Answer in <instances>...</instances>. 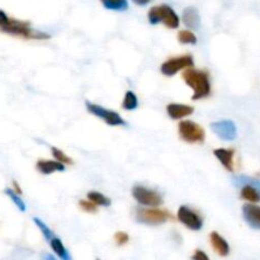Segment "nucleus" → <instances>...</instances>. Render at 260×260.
Returning <instances> with one entry per match:
<instances>
[{
	"label": "nucleus",
	"instance_id": "nucleus-17",
	"mask_svg": "<svg viewBox=\"0 0 260 260\" xmlns=\"http://www.w3.org/2000/svg\"><path fill=\"white\" fill-rule=\"evenodd\" d=\"M210 241L212 248L220 256H228L230 254V245L217 231H212L210 234Z\"/></svg>",
	"mask_w": 260,
	"mask_h": 260
},
{
	"label": "nucleus",
	"instance_id": "nucleus-4",
	"mask_svg": "<svg viewBox=\"0 0 260 260\" xmlns=\"http://www.w3.org/2000/svg\"><path fill=\"white\" fill-rule=\"evenodd\" d=\"M137 222L149 226H157L161 223L173 220V216L167 210H161L157 207H140L136 210Z\"/></svg>",
	"mask_w": 260,
	"mask_h": 260
},
{
	"label": "nucleus",
	"instance_id": "nucleus-5",
	"mask_svg": "<svg viewBox=\"0 0 260 260\" xmlns=\"http://www.w3.org/2000/svg\"><path fill=\"white\" fill-rule=\"evenodd\" d=\"M234 184L240 188V197L248 203L260 202V180L246 175L234 178Z\"/></svg>",
	"mask_w": 260,
	"mask_h": 260
},
{
	"label": "nucleus",
	"instance_id": "nucleus-15",
	"mask_svg": "<svg viewBox=\"0 0 260 260\" xmlns=\"http://www.w3.org/2000/svg\"><path fill=\"white\" fill-rule=\"evenodd\" d=\"M36 169L43 175H50L56 172H65V164L57 161V160H38L36 164Z\"/></svg>",
	"mask_w": 260,
	"mask_h": 260
},
{
	"label": "nucleus",
	"instance_id": "nucleus-19",
	"mask_svg": "<svg viewBox=\"0 0 260 260\" xmlns=\"http://www.w3.org/2000/svg\"><path fill=\"white\" fill-rule=\"evenodd\" d=\"M86 198L91 201L95 206H99V207H109L111 206V200L107 196H104L103 193H99L96 190H90L86 194Z\"/></svg>",
	"mask_w": 260,
	"mask_h": 260
},
{
	"label": "nucleus",
	"instance_id": "nucleus-25",
	"mask_svg": "<svg viewBox=\"0 0 260 260\" xmlns=\"http://www.w3.org/2000/svg\"><path fill=\"white\" fill-rule=\"evenodd\" d=\"M51 152H52V156L55 157V160H57V161L62 162V164H65V165L74 164L73 159H71V157H69L68 155L62 151V150L57 149V147H51Z\"/></svg>",
	"mask_w": 260,
	"mask_h": 260
},
{
	"label": "nucleus",
	"instance_id": "nucleus-12",
	"mask_svg": "<svg viewBox=\"0 0 260 260\" xmlns=\"http://www.w3.org/2000/svg\"><path fill=\"white\" fill-rule=\"evenodd\" d=\"M243 217L254 230H260V206L256 203H246L243 206Z\"/></svg>",
	"mask_w": 260,
	"mask_h": 260
},
{
	"label": "nucleus",
	"instance_id": "nucleus-14",
	"mask_svg": "<svg viewBox=\"0 0 260 260\" xmlns=\"http://www.w3.org/2000/svg\"><path fill=\"white\" fill-rule=\"evenodd\" d=\"M213 155L217 157L218 161L222 164V167L225 168L229 172H234L235 170V150L234 149H216L213 151Z\"/></svg>",
	"mask_w": 260,
	"mask_h": 260
},
{
	"label": "nucleus",
	"instance_id": "nucleus-8",
	"mask_svg": "<svg viewBox=\"0 0 260 260\" xmlns=\"http://www.w3.org/2000/svg\"><path fill=\"white\" fill-rule=\"evenodd\" d=\"M85 107L88 109L89 113H91L93 116H95L96 118L102 119L103 122H106L109 126H126V121L121 117V114H118L117 112L111 111V109H107L104 107L99 106V104L90 103V102H85Z\"/></svg>",
	"mask_w": 260,
	"mask_h": 260
},
{
	"label": "nucleus",
	"instance_id": "nucleus-10",
	"mask_svg": "<svg viewBox=\"0 0 260 260\" xmlns=\"http://www.w3.org/2000/svg\"><path fill=\"white\" fill-rule=\"evenodd\" d=\"M177 217L179 222H182L185 228L192 231H200L203 228L202 216L188 206H180L178 208Z\"/></svg>",
	"mask_w": 260,
	"mask_h": 260
},
{
	"label": "nucleus",
	"instance_id": "nucleus-13",
	"mask_svg": "<svg viewBox=\"0 0 260 260\" xmlns=\"http://www.w3.org/2000/svg\"><path fill=\"white\" fill-rule=\"evenodd\" d=\"M194 108L188 104H182V103H170L167 106V113L168 116L172 119H183L185 117H189L190 114H193Z\"/></svg>",
	"mask_w": 260,
	"mask_h": 260
},
{
	"label": "nucleus",
	"instance_id": "nucleus-16",
	"mask_svg": "<svg viewBox=\"0 0 260 260\" xmlns=\"http://www.w3.org/2000/svg\"><path fill=\"white\" fill-rule=\"evenodd\" d=\"M182 20L185 27L190 28V29H198L201 27L200 13L194 7H188L183 10Z\"/></svg>",
	"mask_w": 260,
	"mask_h": 260
},
{
	"label": "nucleus",
	"instance_id": "nucleus-26",
	"mask_svg": "<svg viewBox=\"0 0 260 260\" xmlns=\"http://www.w3.org/2000/svg\"><path fill=\"white\" fill-rule=\"evenodd\" d=\"M79 207L86 213H95L98 206H95L91 201H89L88 198H86V200H81L80 202H79Z\"/></svg>",
	"mask_w": 260,
	"mask_h": 260
},
{
	"label": "nucleus",
	"instance_id": "nucleus-6",
	"mask_svg": "<svg viewBox=\"0 0 260 260\" xmlns=\"http://www.w3.org/2000/svg\"><path fill=\"white\" fill-rule=\"evenodd\" d=\"M178 134L180 139L187 144H202L206 139L205 128L193 121L179 122Z\"/></svg>",
	"mask_w": 260,
	"mask_h": 260
},
{
	"label": "nucleus",
	"instance_id": "nucleus-23",
	"mask_svg": "<svg viewBox=\"0 0 260 260\" xmlns=\"http://www.w3.org/2000/svg\"><path fill=\"white\" fill-rule=\"evenodd\" d=\"M4 193L8 196V197L10 198V200L13 201V203H14V205L17 206L18 210H19L20 212H25V210H27V207H25L24 201H23L22 198L19 197V194H18V193L15 192V190L9 189V188H7V189L4 190Z\"/></svg>",
	"mask_w": 260,
	"mask_h": 260
},
{
	"label": "nucleus",
	"instance_id": "nucleus-1",
	"mask_svg": "<svg viewBox=\"0 0 260 260\" xmlns=\"http://www.w3.org/2000/svg\"><path fill=\"white\" fill-rule=\"evenodd\" d=\"M0 32L14 37H22L25 40H48L50 35L45 32L33 29L32 25L27 20H19L9 17L5 12L0 10Z\"/></svg>",
	"mask_w": 260,
	"mask_h": 260
},
{
	"label": "nucleus",
	"instance_id": "nucleus-18",
	"mask_svg": "<svg viewBox=\"0 0 260 260\" xmlns=\"http://www.w3.org/2000/svg\"><path fill=\"white\" fill-rule=\"evenodd\" d=\"M48 243H50L51 248H52V250L55 251L56 255H57L61 260H73V258H71V255H70V253L68 251V249L65 248L63 243L60 240V239L57 238V236H56V235L53 236V238L51 239Z\"/></svg>",
	"mask_w": 260,
	"mask_h": 260
},
{
	"label": "nucleus",
	"instance_id": "nucleus-22",
	"mask_svg": "<svg viewBox=\"0 0 260 260\" xmlns=\"http://www.w3.org/2000/svg\"><path fill=\"white\" fill-rule=\"evenodd\" d=\"M178 41L182 45H196L197 43V36L192 30L183 29L178 32Z\"/></svg>",
	"mask_w": 260,
	"mask_h": 260
},
{
	"label": "nucleus",
	"instance_id": "nucleus-24",
	"mask_svg": "<svg viewBox=\"0 0 260 260\" xmlns=\"http://www.w3.org/2000/svg\"><path fill=\"white\" fill-rule=\"evenodd\" d=\"M33 222H35L36 226H37V228L40 229V231H41V233H42V235L45 236V239L47 241H50L51 239H52L53 236H55V234L52 233V230H51V229L48 228V226L46 225V223L43 222V221L41 220V218L35 217V218H33Z\"/></svg>",
	"mask_w": 260,
	"mask_h": 260
},
{
	"label": "nucleus",
	"instance_id": "nucleus-27",
	"mask_svg": "<svg viewBox=\"0 0 260 260\" xmlns=\"http://www.w3.org/2000/svg\"><path fill=\"white\" fill-rule=\"evenodd\" d=\"M114 241H116V244L118 246L126 245V244L129 241L128 234L124 233V231H118V233L114 234Z\"/></svg>",
	"mask_w": 260,
	"mask_h": 260
},
{
	"label": "nucleus",
	"instance_id": "nucleus-32",
	"mask_svg": "<svg viewBox=\"0 0 260 260\" xmlns=\"http://www.w3.org/2000/svg\"><path fill=\"white\" fill-rule=\"evenodd\" d=\"M96 260H99V259H96Z\"/></svg>",
	"mask_w": 260,
	"mask_h": 260
},
{
	"label": "nucleus",
	"instance_id": "nucleus-2",
	"mask_svg": "<svg viewBox=\"0 0 260 260\" xmlns=\"http://www.w3.org/2000/svg\"><path fill=\"white\" fill-rule=\"evenodd\" d=\"M182 76L184 83L193 90V101H200V99L208 98L211 95L212 85H211V78L208 71L188 68L183 71Z\"/></svg>",
	"mask_w": 260,
	"mask_h": 260
},
{
	"label": "nucleus",
	"instance_id": "nucleus-9",
	"mask_svg": "<svg viewBox=\"0 0 260 260\" xmlns=\"http://www.w3.org/2000/svg\"><path fill=\"white\" fill-rule=\"evenodd\" d=\"M132 197L144 207H159L162 203V197L159 192L144 185H135L132 188Z\"/></svg>",
	"mask_w": 260,
	"mask_h": 260
},
{
	"label": "nucleus",
	"instance_id": "nucleus-30",
	"mask_svg": "<svg viewBox=\"0 0 260 260\" xmlns=\"http://www.w3.org/2000/svg\"><path fill=\"white\" fill-rule=\"evenodd\" d=\"M42 260H57V259H56L53 255H51V254L43 253L42 254Z\"/></svg>",
	"mask_w": 260,
	"mask_h": 260
},
{
	"label": "nucleus",
	"instance_id": "nucleus-7",
	"mask_svg": "<svg viewBox=\"0 0 260 260\" xmlns=\"http://www.w3.org/2000/svg\"><path fill=\"white\" fill-rule=\"evenodd\" d=\"M194 61L190 55H180L175 56V57L168 58L167 61L161 63L160 66V71L167 78H172V76L177 75L179 71H184L185 69L193 68Z\"/></svg>",
	"mask_w": 260,
	"mask_h": 260
},
{
	"label": "nucleus",
	"instance_id": "nucleus-20",
	"mask_svg": "<svg viewBox=\"0 0 260 260\" xmlns=\"http://www.w3.org/2000/svg\"><path fill=\"white\" fill-rule=\"evenodd\" d=\"M101 3L106 9L114 10V12H124L128 9L127 0H101Z\"/></svg>",
	"mask_w": 260,
	"mask_h": 260
},
{
	"label": "nucleus",
	"instance_id": "nucleus-11",
	"mask_svg": "<svg viewBox=\"0 0 260 260\" xmlns=\"http://www.w3.org/2000/svg\"><path fill=\"white\" fill-rule=\"evenodd\" d=\"M211 128L221 140H225V141H233L238 137V127L231 119L213 122L211 123Z\"/></svg>",
	"mask_w": 260,
	"mask_h": 260
},
{
	"label": "nucleus",
	"instance_id": "nucleus-3",
	"mask_svg": "<svg viewBox=\"0 0 260 260\" xmlns=\"http://www.w3.org/2000/svg\"><path fill=\"white\" fill-rule=\"evenodd\" d=\"M147 19H149L150 24L155 25L162 23L165 27L170 28V29H175L180 24V19L175 10L167 4L152 7L147 13Z\"/></svg>",
	"mask_w": 260,
	"mask_h": 260
},
{
	"label": "nucleus",
	"instance_id": "nucleus-21",
	"mask_svg": "<svg viewBox=\"0 0 260 260\" xmlns=\"http://www.w3.org/2000/svg\"><path fill=\"white\" fill-rule=\"evenodd\" d=\"M139 107V98L132 90L126 91L124 94L123 102H122V108L124 111H135Z\"/></svg>",
	"mask_w": 260,
	"mask_h": 260
},
{
	"label": "nucleus",
	"instance_id": "nucleus-29",
	"mask_svg": "<svg viewBox=\"0 0 260 260\" xmlns=\"http://www.w3.org/2000/svg\"><path fill=\"white\" fill-rule=\"evenodd\" d=\"M132 2H134L136 5H141V7H144V5L149 4L151 0H132Z\"/></svg>",
	"mask_w": 260,
	"mask_h": 260
},
{
	"label": "nucleus",
	"instance_id": "nucleus-28",
	"mask_svg": "<svg viewBox=\"0 0 260 260\" xmlns=\"http://www.w3.org/2000/svg\"><path fill=\"white\" fill-rule=\"evenodd\" d=\"M192 260H211V259L205 251L201 250V249H197V250L194 251V254L192 255Z\"/></svg>",
	"mask_w": 260,
	"mask_h": 260
},
{
	"label": "nucleus",
	"instance_id": "nucleus-31",
	"mask_svg": "<svg viewBox=\"0 0 260 260\" xmlns=\"http://www.w3.org/2000/svg\"><path fill=\"white\" fill-rule=\"evenodd\" d=\"M13 187H14L15 192H17L18 194H22V189H20V187H19V185H18L17 182H13Z\"/></svg>",
	"mask_w": 260,
	"mask_h": 260
}]
</instances>
